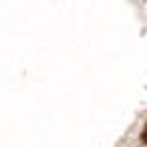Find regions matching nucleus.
Returning <instances> with one entry per match:
<instances>
[{
	"mask_svg": "<svg viewBox=\"0 0 147 147\" xmlns=\"http://www.w3.org/2000/svg\"><path fill=\"white\" fill-rule=\"evenodd\" d=\"M143 141L147 143V127H145V133H143Z\"/></svg>",
	"mask_w": 147,
	"mask_h": 147,
	"instance_id": "obj_1",
	"label": "nucleus"
}]
</instances>
